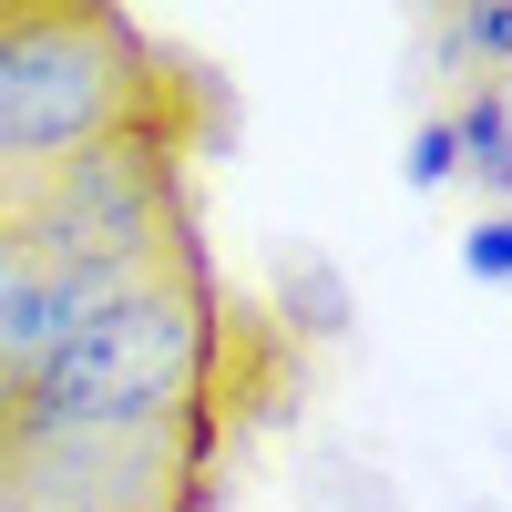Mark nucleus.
<instances>
[{
    "mask_svg": "<svg viewBox=\"0 0 512 512\" xmlns=\"http://www.w3.org/2000/svg\"><path fill=\"white\" fill-rule=\"evenodd\" d=\"M216 369V297L195 256L123 277L21 390V441H123V431H175Z\"/></svg>",
    "mask_w": 512,
    "mask_h": 512,
    "instance_id": "obj_1",
    "label": "nucleus"
},
{
    "mask_svg": "<svg viewBox=\"0 0 512 512\" xmlns=\"http://www.w3.org/2000/svg\"><path fill=\"white\" fill-rule=\"evenodd\" d=\"M164 62L123 11H0V175H52L113 134H144Z\"/></svg>",
    "mask_w": 512,
    "mask_h": 512,
    "instance_id": "obj_2",
    "label": "nucleus"
},
{
    "mask_svg": "<svg viewBox=\"0 0 512 512\" xmlns=\"http://www.w3.org/2000/svg\"><path fill=\"white\" fill-rule=\"evenodd\" d=\"M451 134H461V175L482 185V205H512V82H472L451 103Z\"/></svg>",
    "mask_w": 512,
    "mask_h": 512,
    "instance_id": "obj_3",
    "label": "nucleus"
},
{
    "mask_svg": "<svg viewBox=\"0 0 512 512\" xmlns=\"http://www.w3.org/2000/svg\"><path fill=\"white\" fill-rule=\"evenodd\" d=\"M400 185H410V195H441V185H461V134H451V113H420V123H410Z\"/></svg>",
    "mask_w": 512,
    "mask_h": 512,
    "instance_id": "obj_4",
    "label": "nucleus"
},
{
    "mask_svg": "<svg viewBox=\"0 0 512 512\" xmlns=\"http://www.w3.org/2000/svg\"><path fill=\"white\" fill-rule=\"evenodd\" d=\"M451 52L472 62V82L512 72V11H451Z\"/></svg>",
    "mask_w": 512,
    "mask_h": 512,
    "instance_id": "obj_5",
    "label": "nucleus"
},
{
    "mask_svg": "<svg viewBox=\"0 0 512 512\" xmlns=\"http://www.w3.org/2000/svg\"><path fill=\"white\" fill-rule=\"evenodd\" d=\"M461 277L512 287V205H482V216H472V236H461Z\"/></svg>",
    "mask_w": 512,
    "mask_h": 512,
    "instance_id": "obj_6",
    "label": "nucleus"
},
{
    "mask_svg": "<svg viewBox=\"0 0 512 512\" xmlns=\"http://www.w3.org/2000/svg\"><path fill=\"white\" fill-rule=\"evenodd\" d=\"M11 451H21V400L0 390V472H11Z\"/></svg>",
    "mask_w": 512,
    "mask_h": 512,
    "instance_id": "obj_7",
    "label": "nucleus"
}]
</instances>
